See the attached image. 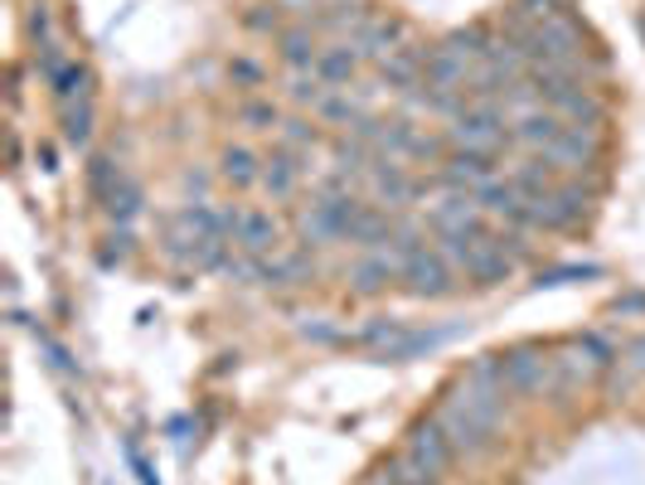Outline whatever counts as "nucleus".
I'll use <instances>...</instances> for the list:
<instances>
[{
  "label": "nucleus",
  "mask_w": 645,
  "mask_h": 485,
  "mask_svg": "<svg viewBox=\"0 0 645 485\" xmlns=\"http://www.w3.org/2000/svg\"><path fill=\"white\" fill-rule=\"evenodd\" d=\"M446 141L461 151H485V156H501V151L515 141V127L505 122V112L495 102H471L461 117L446 127Z\"/></svg>",
  "instance_id": "obj_1"
},
{
  "label": "nucleus",
  "mask_w": 645,
  "mask_h": 485,
  "mask_svg": "<svg viewBox=\"0 0 645 485\" xmlns=\"http://www.w3.org/2000/svg\"><path fill=\"white\" fill-rule=\"evenodd\" d=\"M587 190L578 184H558L554 194L544 200H529V214H524V229H548V233H564V229H578L587 219Z\"/></svg>",
  "instance_id": "obj_2"
},
{
  "label": "nucleus",
  "mask_w": 645,
  "mask_h": 485,
  "mask_svg": "<svg viewBox=\"0 0 645 485\" xmlns=\"http://www.w3.org/2000/svg\"><path fill=\"white\" fill-rule=\"evenodd\" d=\"M501 379H505V394H544V384L554 379V359H544V349L534 345H515L501 355Z\"/></svg>",
  "instance_id": "obj_3"
},
{
  "label": "nucleus",
  "mask_w": 645,
  "mask_h": 485,
  "mask_svg": "<svg viewBox=\"0 0 645 485\" xmlns=\"http://www.w3.org/2000/svg\"><path fill=\"white\" fill-rule=\"evenodd\" d=\"M437 422H442V432L452 437V447L456 451H471V457L495 442V427H485V422L476 418L471 408H461V398H456V394L446 398L442 408H437Z\"/></svg>",
  "instance_id": "obj_4"
},
{
  "label": "nucleus",
  "mask_w": 645,
  "mask_h": 485,
  "mask_svg": "<svg viewBox=\"0 0 645 485\" xmlns=\"http://www.w3.org/2000/svg\"><path fill=\"white\" fill-rule=\"evenodd\" d=\"M403 282H408V296H418V302H437V296H452V267H446L442 253L422 247L418 257L403 263Z\"/></svg>",
  "instance_id": "obj_5"
},
{
  "label": "nucleus",
  "mask_w": 645,
  "mask_h": 485,
  "mask_svg": "<svg viewBox=\"0 0 645 485\" xmlns=\"http://www.w3.org/2000/svg\"><path fill=\"white\" fill-rule=\"evenodd\" d=\"M408 457L418 461L428 476H442V471L452 467L456 447H452V437L442 432V422H437V418H422V422H413V432H408Z\"/></svg>",
  "instance_id": "obj_6"
},
{
  "label": "nucleus",
  "mask_w": 645,
  "mask_h": 485,
  "mask_svg": "<svg viewBox=\"0 0 645 485\" xmlns=\"http://www.w3.org/2000/svg\"><path fill=\"white\" fill-rule=\"evenodd\" d=\"M495 170H501V165H495V156H485V151H461L456 146L452 156L442 161V180L452 184V190H481L485 180H495Z\"/></svg>",
  "instance_id": "obj_7"
},
{
  "label": "nucleus",
  "mask_w": 645,
  "mask_h": 485,
  "mask_svg": "<svg viewBox=\"0 0 645 485\" xmlns=\"http://www.w3.org/2000/svg\"><path fill=\"white\" fill-rule=\"evenodd\" d=\"M476 204H481V214H491V219L501 224H515V229H524V214H529V200L515 190V180H485L481 190H476Z\"/></svg>",
  "instance_id": "obj_8"
},
{
  "label": "nucleus",
  "mask_w": 645,
  "mask_h": 485,
  "mask_svg": "<svg viewBox=\"0 0 645 485\" xmlns=\"http://www.w3.org/2000/svg\"><path fill=\"white\" fill-rule=\"evenodd\" d=\"M597 151H602L597 146V127H568L544 156L554 161L558 170H592V165H597Z\"/></svg>",
  "instance_id": "obj_9"
},
{
  "label": "nucleus",
  "mask_w": 645,
  "mask_h": 485,
  "mask_svg": "<svg viewBox=\"0 0 645 485\" xmlns=\"http://www.w3.org/2000/svg\"><path fill=\"white\" fill-rule=\"evenodd\" d=\"M403 277V263L393 257V247H383V253H364L355 267H350V286H355L359 296H379L389 282H399Z\"/></svg>",
  "instance_id": "obj_10"
},
{
  "label": "nucleus",
  "mask_w": 645,
  "mask_h": 485,
  "mask_svg": "<svg viewBox=\"0 0 645 485\" xmlns=\"http://www.w3.org/2000/svg\"><path fill=\"white\" fill-rule=\"evenodd\" d=\"M233 243H238V253H248V257H267L282 243V229H277V219L267 209H243V224H238Z\"/></svg>",
  "instance_id": "obj_11"
},
{
  "label": "nucleus",
  "mask_w": 645,
  "mask_h": 485,
  "mask_svg": "<svg viewBox=\"0 0 645 485\" xmlns=\"http://www.w3.org/2000/svg\"><path fill=\"white\" fill-rule=\"evenodd\" d=\"M350 44L359 49V59H379V64H383L393 49L408 44V25H403V20H369V25H364Z\"/></svg>",
  "instance_id": "obj_12"
},
{
  "label": "nucleus",
  "mask_w": 645,
  "mask_h": 485,
  "mask_svg": "<svg viewBox=\"0 0 645 485\" xmlns=\"http://www.w3.org/2000/svg\"><path fill=\"white\" fill-rule=\"evenodd\" d=\"M316 277L311 263V247H291V253H273L263 257V286H301Z\"/></svg>",
  "instance_id": "obj_13"
},
{
  "label": "nucleus",
  "mask_w": 645,
  "mask_h": 485,
  "mask_svg": "<svg viewBox=\"0 0 645 485\" xmlns=\"http://www.w3.org/2000/svg\"><path fill=\"white\" fill-rule=\"evenodd\" d=\"M461 272L471 277V282H481V286H501V282H509V277H515V257H509L505 247H495V239L485 233L481 247H476V257L461 267Z\"/></svg>",
  "instance_id": "obj_14"
},
{
  "label": "nucleus",
  "mask_w": 645,
  "mask_h": 485,
  "mask_svg": "<svg viewBox=\"0 0 645 485\" xmlns=\"http://www.w3.org/2000/svg\"><path fill=\"white\" fill-rule=\"evenodd\" d=\"M301 175H306V165H301L296 151L277 146L273 156L263 161V190L273 194V200H291V194H296V184H301Z\"/></svg>",
  "instance_id": "obj_15"
},
{
  "label": "nucleus",
  "mask_w": 645,
  "mask_h": 485,
  "mask_svg": "<svg viewBox=\"0 0 645 485\" xmlns=\"http://www.w3.org/2000/svg\"><path fill=\"white\" fill-rule=\"evenodd\" d=\"M509 180H515V190L524 194V200H544V194H554L558 184V165L539 151V156H529V161H519L515 170H509Z\"/></svg>",
  "instance_id": "obj_16"
},
{
  "label": "nucleus",
  "mask_w": 645,
  "mask_h": 485,
  "mask_svg": "<svg viewBox=\"0 0 645 485\" xmlns=\"http://www.w3.org/2000/svg\"><path fill=\"white\" fill-rule=\"evenodd\" d=\"M422 82H437V88H466L471 82V64L456 54L452 44H437L422 59Z\"/></svg>",
  "instance_id": "obj_17"
},
{
  "label": "nucleus",
  "mask_w": 645,
  "mask_h": 485,
  "mask_svg": "<svg viewBox=\"0 0 645 485\" xmlns=\"http://www.w3.org/2000/svg\"><path fill=\"white\" fill-rule=\"evenodd\" d=\"M393 233H399L393 214L379 209V204H364V209L355 214V224L345 229V243H355V247H379V243H393Z\"/></svg>",
  "instance_id": "obj_18"
},
{
  "label": "nucleus",
  "mask_w": 645,
  "mask_h": 485,
  "mask_svg": "<svg viewBox=\"0 0 645 485\" xmlns=\"http://www.w3.org/2000/svg\"><path fill=\"white\" fill-rule=\"evenodd\" d=\"M564 131H568V122L558 117V112H544V107L524 112V117L515 122V141H524V146H534V151H548Z\"/></svg>",
  "instance_id": "obj_19"
},
{
  "label": "nucleus",
  "mask_w": 645,
  "mask_h": 485,
  "mask_svg": "<svg viewBox=\"0 0 645 485\" xmlns=\"http://www.w3.org/2000/svg\"><path fill=\"white\" fill-rule=\"evenodd\" d=\"M359 64H364V59H359V49L345 39V44H330V49H320V59H316V74L326 78L330 88H350V78L359 74Z\"/></svg>",
  "instance_id": "obj_20"
},
{
  "label": "nucleus",
  "mask_w": 645,
  "mask_h": 485,
  "mask_svg": "<svg viewBox=\"0 0 645 485\" xmlns=\"http://www.w3.org/2000/svg\"><path fill=\"white\" fill-rule=\"evenodd\" d=\"M277 54H282V64H291L301 74V68H316L320 49H316V35H311V25H287L277 29Z\"/></svg>",
  "instance_id": "obj_21"
},
{
  "label": "nucleus",
  "mask_w": 645,
  "mask_h": 485,
  "mask_svg": "<svg viewBox=\"0 0 645 485\" xmlns=\"http://www.w3.org/2000/svg\"><path fill=\"white\" fill-rule=\"evenodd\" d=\"M369 180H374V194H379V200H389V209H399V204H408V200H413V180L403 175V165L374 156Z\"/></svg>",
  "instance_id": "obj_22"
},
{
  "label": "nucleus",
  "mask_w": 645,
  "mask_h": 485,
  "mask_svg": "<svg viewBox=\"0 0 645 485\" xmlns=\"http://www.w3.org/2000/svg\"><path fill=\"white\" fill-rule=\"evenodd\" d=\"M218 175H224L233 190H253V184H263V161L248 146H228L224 161H218Z\"/></svg>",
  "instance_id": "obj_23"
},
{
  "label": "nucleus",
  "mask_w": 645,
  "mask_h": 485,
  "mask_svg": "<svg viewBox=\"0 0 645 485\" xmlns=\"http://www.w3.org/2000/svg\"><path fill=\"white\" fill-rule=\"evenodd\" d=\"M403 335H408V326H403V321H393V316H374V321H369V326H359L355 335L345 340V345H359V349H379V355H383V349H393V345H399Z\"/></svg>",
  "instance_id": "obj_24"
},
{
  "label": "nucleus",
  "mask_w": 645,
  "mask_h": 485,
  "mask_svg": "<svg viewBox=\"0 0 645 485\" xmlns=\"http://www.w3.org/2000/svg\"><path fill=\"white\" fill-rule=\"evenodd\" d=\"M316 117L330 122V127H355V122L364 117V98H355L350 88H330L326 98H320Z\"/></svg>",
  "instance_id": "obj_25"
},
{
  "label": "nucleus",
  "mask_w": 645,
  "mask_h": 485,
  "mask_svg": "<svg viewBox=\"0 0 645 485\" xmlns=\"http://www.w3.org/2000/svg\"><path fill=\"white\" fill-rule=\"evenodd\" d=\"M301 239H306L311 247H320V243H340V224H336V214H330V204L326 200H316L311 209H301Z\"/></svg>",
  "instance_id": "obj_26"
},
{
  "label": "nucleus",
  "mask_w": 645,
  "mask_h": 485,
  "mask_svg": "<svg viewBox=\"0 0 645 485\" xmlns=\"http://www.w3.org/2000/svg\"><path fill=\"white\" fill-rule=\"evenodd\" d=\"M49 92H54L59 107H73V102H92V68L73 59V64L64 68V78H59Z\"/></svg>",
  "instance_id": "obj_27"
},
{
  "label": "nucleus",
  "mask_w": 645,
  "mask_h": 485,
  "mask_svg": "<svg viewBox=\"0 0 645 485\" xmlns=\"http://www.w3.org/2000/svg\"><path fill=\"white\" fill-rule=\"evenodd\" d=\"M59 127H64L68 146H88L92 141V102H73V107H59Z\"/></svg>",
  "instance_id": "obj_28"
},
{
  "label": "nucleus",
  "mask_w": 645,
  "mask_h": 485,
  "mask_svg": "<svg viewBox=\"0 0 645 485\" xmlns=\"http://www.w3.org/2000/svg\"><path fill=\"white\" fill-rule=\"evenodd\" d=\"M287 92H291V102H296V107H311V112H316V107H320V98L330 92V82L320 78L316 68H301V74H291Z\"/></svg>",
  "instance_id": "obj_29"
},
{
  "label": "nucleus",
  "mask_w": 645,
  "mask_h": 485,
  "mask_svg": "<svg viewBox=\"0 0 645 485\" xmlns=\"http://www.w3.org/2000/svg\"><path fill=\"white\" fill-rule=\"evenodd\" d=\"M102 209H108V214H112V219H117V224H127L131 214L141 209V184L131 180V175H122V180H117V190H112L108 200H102Z\"/></svg>",
  "instance_id": "obj_30"
},
{
  "label": "nucleus",
  "mask_w": 645,
  "mask_h": 485,
  "mask_svg": "<svg viewBox=\"0 0 645 485\" xmlns=\"http://www.w3.org/2000/svg\"><path fill=\"white\" fill-rule=\"evenodd\" d=\"M238 122H243L248 131H273V127H282V117H277V102H267V98L243 102V107H238Z\"/></svg>",
  "instance_id": "obj_31"
},
{
  "label": "nucleus",
  "mask_w": 645,
  "mask_h": 485,
  "mask_svg": "<svg viewBox=\"0 0 645 485\" xmlns=\"http://www.w3.org/2000/svg\"><path fill=\"white\" fill-rule=\"evenodd\" d=\"M277 131H282V146H287V151H316V146H320V131L311 127L306 117H287Z\"/></svg>",
  "instance_id": "obj_32"
},
{
  "label": "nucleus",
  "mask_w": 645,
  "mask_h": 485,
  "mask_svg": "<svg viewBox=\"0 0 645 485\" xmlns=\"http://www.w3.org/2000/svg\"><path fill=\"white\" fill-rule=\"evenodd\" d=\"M73 64V59H64V49L54 44V39H45L39 44V54H35V68H39V78H45V88H54L59 78H64V68Z\"/></svg>",
  "instance_id": "obj_33"
},
{
  "label": "nucleus",
  "mask_w": 645,
  "mask_h": 485,
  "mask_svg": "<svg viewBox=\"0 0 645 485\" xmlns=\"http://www.w3.org/2000/svg\"><path fill=\"white\" fill-rule=\"evenodd\" d=\"M578 355L587 359V369H597V374H602V369H611V365L621 359L617 349H611L602 335H578Z\"/></svg>",
  "instance_id": "obj_34"
},
{
  "label": "nucleus",
  "mask_w": 645,
  "mask_h": 485,
  "mask_svg": "<svg viewBox=\"0 0 645 485\" xmlns=\"http://www.w3.org/2000/svg\"><path fill=\"white\" fill-rule=\"evenodd\" d=\"M336 161H340V175H359V170H369V146L364 141H355V137H340L336 141Z\"/></svg>",
  "instance_id": "obj_35"
},
{
  "label": "nucleus",
  "mask_w": 645,
  "mask_h": 485,
  "mask_svg": "<svg viewBox=\"0 0 645 485\" xmlns=\"http://www.w3.org/2000/svg\"><path fill=\"white\" fill-rule=\"evenodd\" d=\"M515 10L529 20V25H548V20L568 15V0H515Z\"/></svg>",
  "instance_id": "obj_36"
},
{
  "label": "nucleus",
  "mask_w": 645,
  "mask_h": 485,
  "mask_svg": "<svg viewBox=\"0 0 645 485\" xmlns=\"http://www.w3.org/2000/svg\"><path fill=\"white\" fill-rule=\"evenodd\" d=\"M122 175H127V170H117V165H112L108 156H98V161H92V165H88V180H92V194H98V200H108V194H112V190H117V180H122Z\"/></svg>",
  "instance_id": "obj_37"
},
{
  "label": "nucleus",
  "mask_w": 645,
  "mask_h": 485,
  "mask_svg": "<svg viewBox=\"0 0 645 485\" xmlns=\"http://www.w3.org/2000/svg\"><path fill=\"white\" fill-rule=\"evenodd\" d=\"M602 267L592 263H568V267H554V272H539V286H558V282H573V277H597Z\"/></svg>",
  "instance_id": "obj_38"
},
{
  "label": "nucleus",
  "mask_w": 645,
  "mask_h": 485,
  "mask_svg": "<svg viewBox=\"0 0 645 485\" xmlns=\"http://www.w3.org/2000/svg\"><path fill=\"white\" fill-rule=\"evenodd\" d=\"M408 156H413V161H437V165H442V161H446V141H442V137H418Z\"/></svg>",
  "instance_id": "obj_39"
},
{
  "label": "nucleus",
  "mask_w": 645,
  "mask_h": 485,
  "mask_svg": "<svg viewBox=\"0 0 645 485\" xmlns=\"http://www.w3.org/2000/svg\"><path fill=\"white\" fill-rule=\"evenodd\" d=\"M301 335L306 340H320V345H345L350 335H340L336 326H326V321H311V326H301Z\"/></svg>",
  "instance_id": "obj_40"
},
{
  "label": "nucleus",
  "mask_w": 645,
  "mask_h": 485,
  "mask_svg": "<svg viewBox=\"0 0 645 485\" xmlns=\"http://www.w3.org/2000/svg\"><path fill=\"white\" fill-rule=\"evenodd\" d=\"M228 74H233V82H263V68L248 64V59H233V64H228Z\"/></svg>",
  "instance_id": "obj_41"
},
{
  "label": "nucleus",
  "mask_w": 645,
  "mask_h": 485,
  "mask_svg": "<svg viewBox=\"0 0 645 485\" xmlns=\"http://www.w3.org/2000/svg\"><path fill=\"white\" fill-rule=\"evenodd\" d=\"M248 25H253V29H277V10L267 15V5H257L253 15H248Z\"/></svg>",
  "instance_id": "obj_42"
},
{
  "label": "nucleus",
  "mask_w": 645,
  "mask_h": 485,
  "mask_svg": "<svg viewBox=\"0 0 645 485\" xmlns=\"http://www.w3.org/2000/svg\"><path fill=\"white\" fill-rule=\"evenodd\" d=\"M185 190L204 194V190H210V180H204V175H200V170H190V175H185Z\"/></svg>",
  "instance_id": "obj_43"
}]
</instances>
